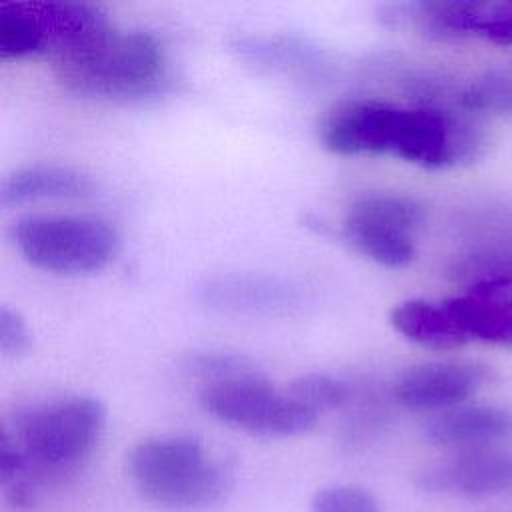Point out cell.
<instances>
[{
    "label": "cell",
    "instance_id": "cell-10",
    "mask_svg": "<svg viewBox=\"0 0 512 512\" xmlns=\"http://www.w3.org/2000/svg\"><path fill=\"white\" fill-rule=\"evenodd\" d=\"M416 484L428 492H454L470 498L512 490V448L456 452L454 458L420 470Z\"/></svg>",
    "mask_w": 512,
    "mask_h": 512
},
{
    "label": "cell",
    "instance_id": "cell-23",
    "mask_svg": "<svg viewBox=\"0 0 512 512\" xmlns=\"http://www.w3.org/2000/svg\"><path fill=\"white\" fill-rule=\"evenodd\" d=\"M4 500L16 510H32L40 502V484L32 476L18 478L2 486Z\"/></svg>",
    "mask_w": 512,
    "mask_h": 512
},
{
    "label": "cell",
    "instance_id": "cell-16",
    "mask_svg": "<svg viewBox=\"0 0 512 512\" xmlns=\"http://www.w3.org/2000/svg\"><path fill=\"white\" fill-rule=\"evenodd\" d=\"M448 276L468 286L476 284H496L512 288V248L500 250H482L466 254L452 262Z\"/></svg>",
    "mask_w": 512,
    "mask_h": 512
},
{
    "label": "cell",
    "instance_id": "cell-7",
    "mask_svg": "<svg viewBox=\"0 0 512 512\" xmlns=\"http://www.w3.org/2000/svg\"><path fill=\"white\" fill-rule=\"evenodd\" d=\"M424 220V208L402 194H364L356 198L344 218V238L366 258L402 268L414 260L412 232Z\"/></svg>",
    "mask_w": 512,
    "mask_h": 512
},
{
    "label": "cell",
    "instance_id": "cell-21",
    "mask_svg": "<svg viewBox=\"0 0 512 512\" xmlns=\"http://www.w3.org/2000/svg\"><path fill=\"white\" fill-rule=\"evenodd\" d=\"M194 374L202 376L208 382H220V380H232L242 376H254L258 374L246 358L234 356V354H222V352H202L188 358L186 364Z\"/></svg>",
    "mask_w": 512,
    "mask_h": 512
},
{
    "label": "cell",
    "instance_id": "cell-22",
    "mask_svg": "<svg viewBox=\"0 0 512 512\" xmlns=\"http://www.w3.org/2000/svg\"><path fill=\"white\" fill-rule=\"evenodd\" d=\"M32 344L30 330L18 312L2 306L0 310V350L4 356H20Z\"/></svg>",
    "mask_w": 512,
    "mask_h": 512
},
{
    "label": "cell",
    "instance_id": "cell-1",
    "mask_svg": "<svg viewBox=\"0 0 512 512\" xmlns=\"http://www.w3.org/2000/svg\"><path fill=\"white\" fill-rule=\"evenodd\" d=\"M320 140L340 156L388 154L422 168H448L478 154L482 132L450 110L356 98L324 114Z\"/></svg>",
    "mask_w": 512,
    "mask_h": 512
},
{
    "label": "cell",
    "instance_id": "cell-15",
    "mask_svg": "<svg viewBox=\"0 0 512 512\" xmlns=\"http://www.w3.org/2000/svg\"><path fill=\"white\" fill-rule=\"evenodd\" d=\"M390 324L406 340L432 350L460 348L470 340L444 304L420 298L396 304L390 312Z\"/></svg>",
    "mask_w": 512,
    "mask_h": 512
},
{
    "label": "cell",
    "instance_id": "cell-6",
    "mask_svg": "<svg viewBox=\"0 0 512 512\" xmlns=\"http://www.w3.org/2000/svg\"><path fill=\"white\" fill-rule=\"evenodd\" d=\"M200 404L216 420L262 438H288L314 428L318 414L290 394L278 392L260 374L208 382Z\"/></svg>",
    "mask_w": 512,
    "mask_h": 512
},
{
    "label": "cell",
    "instance_id": "cell-19",
    "mask_svg": "<svg viewBox=\"0 0 512 512\" xmlns=\"http://www.w3.org/2000/svg\"><path fill=\"white\" fill-rule=\"evenodd\" d=\"M468 112H496L512 116V72H490L470 84L462 96Z\"/></svg>",
    "mask_w": 512,
    "mask_h": 512
},
{
    "label": "cell",
    "instance_id": "cell-3",
    "mask_svg": "<svg viewBox=\"0 0 512 512\" xmlns=\"http://www.w3.org/2000/svg\"><path fill=\"white\" fill-rule=\"evenodd\" d=\"M106 428V408L92 396H64L20 412L4 430L22 450L38 484L74 478L90 460Z\"/></svg>",
    "mask_w": 512,
    "mask_h": 512
},
{
    "label": "cell",
    "instance_id": "cell-14",
    "mask_svg": "<svg viewBox=\"0 0 512 512\" xmlns=\"http://www.w3.org/2000/svg\"><path fill=\"white\" fill-rule=\"evenodd\" d=\"M202 298L208 306L226 312H276L296 302V292L268 276H222L206 282Z\"/></svg>",
    "mask_w": 512,
    "mask_h": 512
},
{
    "label": "cell",
    "instance_id": "cell-13",
    "mask_svg": "<svg viewBox=\"0 0 512 512\" xmlns=\"http://www.w3.org/2000/svg\"><path fill=\"white\" fill-rule=\"evenodd\" d=\"M94 194L88 174L58 164H32L14 170L2 182V204H22L34 200H76Z\"/></svg>",
    "mask_w": 512,
    "mask_h": 512
},
{
    "label": "cell",
    "instance_id": "cell-18",
    "mask_svg": "<svg viewBox=\"0 0 512 512\" xmlns=\"http://www.w3.org/2000/svg\"><path fill=\"white\" fill-rule=\"evenodd\" d=\"M292 398H296L300 404L310 408L312 412L320 414L322 410H336L344 404H348L352 390L346 382L320 372H310L298 376L290 384Z\"/></svg>",
    "mask_w": 512,
    "mask_h": 512
},
{
    "label": "cell",
    "instance_id": "cell-5",
    "mask_svg": "<svg viewBox=\"0 0 512 512\" xmlns=\"http://www.w3.org/2000/svg\"><path fill=\"white\" fill-rule=\"evenodd\" d=\"M14 242L28 264L62 276L100 272L120 250L114 226L78 214L26 216L14 228Z\"/></svg>",
    "mask_w": 512,
    "mask_h": 512
},
{
    "label": "cell",
    "instance_id": "cell-11",
    "mask_svg": "<svg viewBox=\"0 0 512 512\" xmlns=\"http://www.w3.org/2000/svg\"><path fill=\"white\" fill-rule=\"evenodd\" d=\"M424 436L458 452L500 446L512 440V410L498 406H454L424 424Z\"/></svg>",
    "mask_w": 512,
    "mask_h": 512
},
{
    "label": "cell",
    "instance_id": "cell-9",
    "mask_svg": "<svg viewBox=\"0 0 512 512\" xmlns=\"http://www.w3.org/2000/svg\"><path fill=\"white\" fill-rule=\"evenodd\" d=\"M410 18L432 38H482L498 46L512 44V2H422Z\"/></svg>",
    "mask_w": 512,
    "mask_h": 512
},
{
    "label": "cell",
    "instance_id": "cell-17",
    "mask_svg": "<svg viewBox=\"0 0 512 512\" xmlns=\"http://www.w3.org/2000/svg\"><path fill=\"white\" fill-rule=\"evenodd\" d=\"M0 54L4 60L44 54L40 34L24 2H4L0 6Z\"/></svg>",
    "mask_w": 512,
    "mask_h": 512
},
{
    "label": "cell",
    "instance_id": "cell-12",
    "mask_svg": "<svg viewBox=\"0 0 512 512\" xmlns=\"http://www.w3.org/2000/svg\"><path fill=\"white\" fill-rule=\"evenodd\" d=\"M442 304L470 340L512 348V288L476 284Z\"/></svg>",
    "mask_w": 512,
    "mask_h": 512
},
{
    "label": "cell",
    "instance_id": "cell-8",
    "mask_svg": "<svg viewBox=\"0 0 512 512\" xmlns=\"http://www.w3.org/2000/svg\"><path fill=\"white\" fill-rule=\"evenodd\" d=\"M490 370L474 362H424L408 368L394 384V398L408 410H448L474 396Z\"/></svg>",
    "mask_w": 512,
    "mask_h": 512
},
{
    "label": "cell",
    "instance_id": "cell-2",
    "mask_svg": "<svg viewBox=\"0 0 512 512\" xmlns=\"http://www.w3.org/2000/svg\"><path fill=\"white\" fill-rule=\"evenodd\" d=\"M52 64L66 90L106 100L154 94L168 74L166 52L154 34L114 26L96 32Z\"/></svg>",
    "mask_w": 512,
    "mask_h": 512
},
{
    "label": "cell",
    "instance_id": "cell-4",
    "mask_svg": "<svg viewBox=\"0 0 512 512\" xmlns=\"http://www.w3.org/2000/svg\"><path fill=\"white\" fill-rule=\"evenodd\" d=\"M126 472L144 500L176 512L214 506L232 488L230 470L190 436H156L134 444Z\"/></svg>",
    "mask_w": 512,
    "mask_h": 512
},
{
    "label": "cell",
    "instance_id": "cell-20",
    "mask_svg": "<svg viewBox=\"0 0 512 512\" xmlns=\"http://www.w3.org/2000/svg\"><path fill=\"white\" fill-rule=\"evenodd\" d=\"M312 512H382L378 498L358 484H332L318 490L310 502Z\"/></svg>",
    "mask_w": 512,
    "mask_h": 512
}]
</instances>
